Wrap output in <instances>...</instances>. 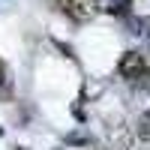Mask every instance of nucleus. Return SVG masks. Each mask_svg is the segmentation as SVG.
<instances>
[{
    "instance_id": "f257e3e1",
    "label": "nucleus",
    "mask_w": 150,
    "mask_h": 150,
    "mask_svg": "<svg viewBox=\"0 0 150 150\" xmlns=\"http://www.w3.org/2000/svg\"><path fill=\"white\" fill-rule=\"evenodd\" d=\"M144 57L138 51H126L120 57V63H117V72H120V78H126V81H138L141 78V72H144Z\"/></svg>"
},
{
    "instance_id": "f03ea898",
    "label": "nucleus",
    "mask_w": 150,
    "mask_h": 150,
    "mask_svg": "<svg viewBox=\"0 0 150 150\" xmlns=\"http://www.w3.org/2000/svg\"><path fill=\"white\" fill-rule=\"evenodd\" d=\"M96 6H99V0H63L60 9H63L69 18H75V21H87V18H93Z\"/></svg>"
},
{
    "instance_id": "7ed1b4c3",
    "label": "nucleus",
    "mask_w": 150,
    "mask_h": 150,
    "mask_svg": "<svg viewBox=\"0 0 150 150\" xmlns=\"http://www.w3.org/2000/svg\"><path fill=\"white\" fill-rule=\"evenodd\" d=\"M66 147H90V135H84V132H69V135H66Z\"/></svg>"
},
{
    "instance_id": "20e7f679",
    "label": "nucleus",
    "mask_w": 150,
    "mask_h": 150,
    "mask_svg": "<svg viewBox=\"0 0 150 150\" xmlns=\"http://www.w3.org/2000/svg\"><path fill=\"white\" fill-rule=\"evenodd\" d=\"M108 12H111V15H129V0H111Z\"/></svg>"
},
{
    "instance_id": "39448f33",
    "label": "nucleus",
    "mask_w": 150,
    "mask_h": 150,
    "mask_svg": "<svg viewBox=\"0 0 150 150\" xmlns=\"http://www.w3.org/2000/svg\"><path fill=\"white\" fill-rule=\"evenodd\" d=\"M0 96H9V72L3 66V60H0Z\"/></svg>"
},
{
    "instance_id": "423d86ee",
    "label": "nucleus",
    "mask_w": 150,
    "mask_h": 150,
    "mask_svg": "<svg viewBox=\"0 0 150 150\" xmlns=\"http://www.w3.org/2000/svg\"><path fill=\"white\" fill-rule=\"evenodd\" d=\"M138 84L144 87V90H150V69H144V72H141V78H138Z\"/></svg>"
},
{
    "instance_id": "0eeeda50",
    "label": "nucleus",
    "mask_w": 150,
    "mask_h": 150,
    "mask_svg": "<svg viewBox=\"0 0 150 150\" xmlns=\"http://www.w3.org/2000/svg\"><path fill=\"white\" fill-rule=\"evenodd\" d=\"M15 150H27V147H15Z\"/></svg>"
},
{
    "instance_id": "6e6552de",
    "label": "nucleus",
    "mask_w": 150,
    "mask_h": 150,
    "mask_svg": "<svg viewBox=\"0 0 150 150\" xmlns=\"http://www.w3.org/2000/svg\"><path fill=\"white\" fill-rule=\"evenodd\" d=\"M0 135H3V126H0Z\"/></svg>"
}]
</instances>
